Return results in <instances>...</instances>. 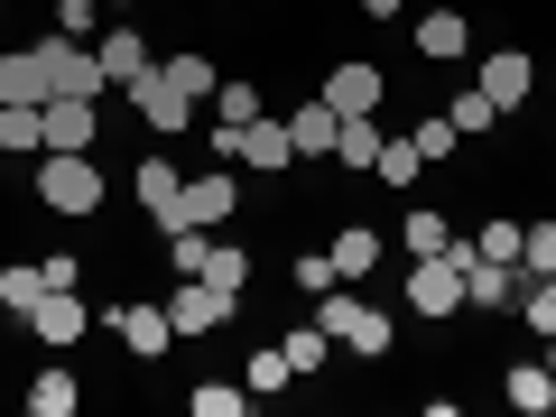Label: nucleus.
<instances>
[{"label": "nucleus", "mask_w": 556, "mask_h": 417, "mask_svg": "<svg viewBox=\"0 0 556 417\" xmlns=\"http://www.w3.org/2000/svg\"><path fill=\"white\" fill-rule=\"evenodd\" d=\"M38 204L84 223V214H102V204H112V177H102L84 149H38Z\"/></svg>", "instance_id": "obj_1"}, {"label": "nucleus", "mask_w": 556, "mask_h": 417, "mask_svg": "<svg viewBox=\"0 0 556 417\" xmlns=\"http://www.w3.org/2000/svg\"><path fill=\"white\" fill-rule=\"evenodd\" d=\"M464 260H473V241H445V251L408 260V316H427V325L464 316Z\"/></svg>", "instance_id": "obj_2"}, {"label": "nucleus", "mask_w": 556, "mask_h": 417, "mask_svg": "<svg viewBox=\"0 0 556 417\" xmlns=\"http://www.w3.org/2000/svg\"><path fill=\"white\" fill-rule=\"evenodd\" d=\"M232 214H241V177H232V159H223V167H204V177L177 186V214H167V232H223ZM167 232H159V241H167Z\"/></svg>", "instance_id": "obj_3"}, {"label": "nucleus", "mask_w": 556, "mask_h": 417, "mask_svg": "<svg viewBox=\"0 0 556 417\" xmlns=\"http://www.w3.org/2000/svg\"><path fill=\"white\" fill-rule=\"evenodd\" d=\"M204 149H214V159H232V167H260V177H288V167H298V139H288V121H278V112L241 121V130H214Z\"/></svg>", "instance_id": "obj_4"}, {"label": "nucleus", "mask_w": 556, "mask_h": 417, "mask_svg": "<svg viewBox=\"0 0 556 417\" xmlns=\"http://www.w3.org/2000/svg\"><path fill=\"white\" fill-rule=\"evenodd\" d=\"M38 56H47V102H102L112 93L93 38H38Z\"/></svg>", "instance_id": "obj_5"}, {"label": "nucleus", "mask_w": 556, "mask_h": 417, "mask_svg": "<svg viewBox=\"0 0 556 417\" xmlns=\"http://www.w3.org/2000/svg\"><path fill=\"white\" fill-rule=\"evenodd\" d=\"M316 325H325V334H334V343H353L362 362H390V353H399V325L380 316V306L343 298V288H334V298H316Z\"/></svg>", "instance_id": "obj_6"}, {"label": "nucleus", "mask_w": 556, "mask_h": 417, "mask_svg": "<svg viewBox=\"0 0 556 417\" xmlns=\"http://www.w3.org/2000/svg\"><path fill=\"white\" fill-rule=\"evenodd\" d=\"M93 325H112V334H121V353H130V362H167V343H177V325H167V306H149V298L93 306Z\"/></svg>", "instance_id": "obj_7"}, {"label": "nucleus", "mask_w": 556, "mask_h": 417, "mask_svg": "<svg viewBox=\"0 0 556 417\" xmlns=\"http://www.w3.org/2000/svg\"><path fill=\"white\" fill-rule=\"evenodd\" d=\"M232 316H241V298H232V288H214V278H177V298H167L177 343H186V334H223Z\"/></svg>", "instance_id": "obj_8"}, {"label": "nucleus", "mask_w": 556, "mask_h": 417, "mask_svg": "<svg viewBox=\"0 0 556 417\" xmlns=\"http://www.w3.org/2000/svg\"><path fill=\"white\" fill-rule=\"evenodd\" d=\"M130 112L149 121V130H159V139H177V130H195V112H204V102H195V93H177V84H167L159 65H149V75L130 84Z\"/></svg>", "instance_id": "obj_9"}, {"label": "nucleus", "mask_w": 556, "mask_h": 417, "mask_svg": "<svg viewBox=\"0 0 556 417\" xmlns=\"http://www.w3.org/2000/svg\"><path fill=\"white\" fill-rule=\"evenodd\" d=\"M28 334H38V343H47V353H75V343H84V334H93V306H84V298H75V288H47V298H38V306H28Z\"/></svg>", "instance_id": "obj_10"}, {"label": "nucleus", "mask_w": 556, "mask_h": 417, "mask_svg": "<svg viewBox=\"0 0 556 417\" xmlns=\"http://www.w3.org/2000/svg\"><path fill=\"white\" fill-rule=\"evenodd\" d=\"M93 56H102V75H112V93H130V84L159 65V56H149V38H139V20H102Z\"/></svg>", "instance_id": "obj_11"}, {"label": "nucleus", "mask_w": 556, "mask_h": 417, "mask_svg": "<svg viewBox=\"0 0 556 417\" xmlns=\"http://www.w3.org/2000/svg\"><path fill=\"white\" fill-rule=\"evenodd\" d=\"M510 306H519V269H510V260H464V316H510Z\"/></svg>", "instance_id": "obj_12"}, {"label": "nucleus", "mask_w": 556, "mask_h": 417, "mask_svg": "<svg viewBox=\"0 0 556 417\" xmlns=\"http://www.w3.org/2000/svg\"><path fill=\"white\" fill-rule=\"evenodd\" d=\"M482 93H492L501 102V121H510L519 112V102H529V84H538V56H529V47H492V56H482Z\"/></svg>", "instance_id": "obj_13"}, {"label": "nucleus", "mask_w": 556, "mask_h": 417, "mask_svg": "<svg viewBox=\"0 0 556 417\" xmlns=\"http://www.w3.org/2000/svg\"><path fill=\"white\" fill-rule=\"evenodd\" d=\"M316 93H325V102H334V112H380V93H390V75H380V65H371V56H343V65H334V75H325V84H316Z\"/></svg>", "instance_id": "obj_14"}, {"label": "nucleus", "mask_w": 556, "mask_h": 417, "mask_svg": "<svg viewBox=\"0 0 556 417\" xmlns=\"http://www.w3.org/2000/svg\"><path fill=\"white\" fill-rule=\"evenodd\" d=\"M177 186H186V167L167 159V149H149V159L130 167V195L149 204V223H159V232H167V214H177Z\"/></svg>", "instance_id": "obj_15"}, {"label": "nucleus", "mask_w": 556, "mask_h": 417, "mask_svg": "<svg viewBox=\"0 0 556 417\" xmlns=\"http://www.w3.org/2000/svg\"><path fill=\"white\" fill-rule=\"evenodd\" d=\"M417 56L427 65H464L473 56V20H464V10H427V20H417Z\"/></svg>", "instance_id": "obj_16"}, {"label": "nucleus", "mask_w": 556, "mask_h": 417, "mask_svg": "<svg viewBox=\"0 0 556 417\" xmlns=\"http://www.w3.org/2000/svg\"><path fill=\"white\" fill-rule=\"evenodd\" d=\"M334 130H343V112L325 93H306L298 112H288V139H298V159H334Z\"/></svg>", "instance_id": "obj_17"}, {"label": "nucleus", "mask_w": 556, "mask_h": 417, "mask_svg": "<svg viewBox=\"0 0 556 417\" xmlns=\"http://www.w3.org/2000/svg\"><path fill=\"white\" fill-rule=\"evenodd\" d=\"M102 139V102H47V149H84L93 159Z\"/></svg>", "instance_id": "obj_18"}, {"label": "nucleus", "mask_w": 556, "mask_h": 417, "mask_svg": "<svg viewBox=\"0 0 556 417\" xmlns=\"http://www.w3.org/2000/svg\"><path fill=\"white\" fill-rule=\"evenodd\" d=\"M501 399H510L519 417H547L556 408V371L547 362H510V371H501Z\"/></svg>", "instance_id": "obj_19"}, {"label": "nucleus", "mask_w": 556, "mask_h": 417, "mask_svg": "<svg viewBox=\"0 0 556 417\" xmlns=\"http://www.w3.org/2000/svg\"><path fill=\"white\" fill-rule=\"evenodd\" d=\"M0 102H47V56L38 47H0Z\"/></svg>", "instance_id": "obj_20"}, {"label": "nucleus", "mask_w": 556, "mask_h": 417, "mask_svg": "<svg viewBox=\"0 0 556 417\" xmlns=\"http://www.w3.org/2000/svg\"><path fill=\"white\" fill-rule=\"evenodd\" d=\"M371 159H380V112H343V130H334V167L371 177Z\"/></svg>", "instance_id": "obj_21"}, {"label": "nucleus", "mask_w": 556, "mask_h": 417, "mask_svg": "<svg viewBox=\"0 0 556 417\" xmlns=\"http://www.w3.org/2000/svg\"><path fill=\"white\" fill-rule=\"evenodd\" d=\"M84 408V380L65 371V362H47L38 380H28V417H75Z\"/></svg>", "instance_id": "obj_22"}, {"label": "nucleus", "mask_w": 556, "mask_h": 417, "mask_svg": "<svg viewBox=\"0 0 556 417\" xmlns=\"http://www.w3.org/2000/svg\"><path fill=\"white\" fill-rule=\"evenodd\" d=\"M0 149L10 159H38L47 149V102H0Z\"/></svg>", "instance_id": "obj_23"}, {"label": "nucleus", "mask_w": 556, "mask_h": 417, "mask_svg": "<svg viewBox=\"0 0 556 417\" xmlns=\"http://www.w3.org/2000/svg\"><path fill=\"white\" fill-rule=\"evenodd\" d=\"M325 251H334V278H371L380 269V232H371V223H343Z\"/></svg>", "instance_id": "obj_24"}, {"label": "nucleus", "mask_w": 556, "mask_h": 417, "mask_svg": "<svg viewBox=\"0 0 556 417\" xmlns=\"http://www.w3.org/2000/svg\"><path fill=\"white\" fill-rule=\"evenodd\" d=\"M260 112H269V93H260L251 75H223L214 84V130H241V121H260Z\"/></svg>", "instance_id": "obj_25"}, {"label": "nucleus", "mask_w": 556, "mask_h": 417, "mask_svg": "<svg viewBox=\"0 0 556 417\" xmlns=\"http://www.w3.org/2000/svg\"><path fill=\"white\" fill-rule=\"evenodd\" d=\"M417 167H427V159H417V139H408V130H380V159H371V177L408 195V186H417Z\"/></svg>", "instance_id": "obj_26"}, {"label": "nucleus", "mask_w": 556, "mask_h": 417, "mask_svg": "<svg viewBox=\"0 0 556 417\" xmlns=\"http://www.w3.org/2000/svg\"><path fill=\"white\" fill-rule=\"evenodd\" d=\"M186 408H195V417H251L260 399H251V380H195V390H186Z\"/></svg>", "instance_id": "obj_27"}, {"label": "nucleus", "mask_w": 556, "mask_h": 417, "mask_svg": "<svg viewBox=\"0 0 556 417\" xmlns=\"http://www.w3.org/2000/svg\"><path fill=\"white\" fill-rule=\"evenodd\" d=\"M47 298V260H20V269H0V316H20L28 325V306Z\"/></svg>", "instance_id": "obj_28"}, {"label": "nucleus", "mask_w": 556, "mask_h": 417, "mask_svg": "<svg viewBox=\"0 0 556 417\" xmlns=\"http://www.w3.org/2000/svg\"><path fill=\"white\" fill-rule=\"evenodd\" d=\"M241 380H251V399H278L288 380H298V362H288V343H260V353L241 362Z\"/></svg>", "instance_id": "obj_29"}, {"label": "nucleus", "mask_w": 556, "mask_h": 417, "mask_svg": "<svg viewBox=\"0 0 556 417\" xmlns=\"http://www.w3.org/2000/svg\"><path fill=\"white\" fill-rule=\"evenodd\" d=\"M399 241H408V260H427V251H445V241H455V223H445L437 204H408V223H399Z\"/></svg>", "instance_id": "obj_30"}, {"label": "nucleus", "mask_w": 556, "mask_h": 417, "mask_svg": "<svg viewBox=\"0 0 556 417\" xmlns=\"http://www.w3.org/2000/svg\"><path fill=\"white\" fill-rule=\"evenodd\" d=\"M510 316L547 343V334H556V278H519V306H510Z\"/></svg>", "instance_id": "obj_31"}, {"label": "nucleus", "mask_w": 556, "mask_h": 417, "mask_svg": "<svg viewBox=\"0 0 556 417\" xmlns=\"http://www.w3.org/2000/svg\"><path fill=\"white\" fill-rule=\"evenodd\" d=\"M195 278H214V288L241 298V288H251V251H241V241H204V269Z\"/></svg>", "instance_id": "obj_32"}, {"label": "nucleus", "mask_w": 556, "mask_h": 417, "mask_svg": "<svg viewBox=\"0 0 556 417\" xmlns=\"http://www.w3.org/2000/svg\"><path fill=\"white\" fill-rule=\"evenodd\" d=\"M278 343H288V362H298V380H316L325 362H334V334H325V325H288Z\"/></svg>", "instance_id": "obj_33"}, {"label": "nucleus", "mask_w": 556, "mask_h": 417, "mask_svg": "<svg viewBox=\"0 0 556 417\" xmlns=\"http://www.w3.org/2000/svg\"><path fill=\"white\" fill-rule=\"evenodd\" d=\"M519 278H556V223H519Z\"/></svg>", "instance_id": "obj_34"}, {"label": "nucleus", "mask_w": 556, "mask_h": 417, "mask_svg": "<svg viewBox=\"0 0 556 417\" xmlns=\"http://www.w3.org/2000/svg\"><path fill=\"white\" fill-rule=\"evenodd\" d=\"M445 121H455L464 139H492V130H501V102L473 84V93H455V102H445Z\"/></svg>", "instance_id": "obj_35"}, {"label": "nucleus", "mask_w": 556, "mask_h": 417, "mask_svg": "<svg viewBox=\"0 0 556 417\" xmlns=\"http://www.w3.org/2000/svg\"><path fill=\"white\" fill-rule=\"evenodd\" d=\"M288 278H298V298H306V306L343 288V278H334V251H298V260H288Z\"/></svg>", "instance_id": "obj_36"}, {"label": "nucleus", "mask_w": 556, "mask_h": 417, "mask_svg": "<svg viewBox=\"0 0 556 417\" xmlns=\"http://www.w3.org/2000/svg\"><path fill=\"white\" fill-rule=\"evenodd\" d=\"M159 75H167V84H177V93H195V102H214V84H223V75H214V65H204V56H195V47H186V56H159Z\"/></svg>", "instance_id": "obj_37"}, {"label": "nucleus", "mask_w": 556, "mask_h": 417, "mask_svg": "<svg viewBox=\"0 0 556 417\" xmlns=\"http://www.w3.org/2000/svg\"><path fill=\"white\" fill-rule=\"evenodd\" d=\"M417 159H427V167H437V159H455V149H464V130H455V121H445V112H427V121H417Z\"/></svg>", "instance_id": "obj_38"}, {"label": "nucleus", "mask_w": 556, "mask_h": 417, "mask_svg": "<svg viewBox=\"0 0 556 417\" xmlns=\"http://www.w3.org/2000/svg\"><path fill=\"white\" fill-rule=\"evenodd\" d=\"M56 38H102V0H56Z\"/></svg>", "instance_id": "obj_39"}, {"label": "nucleus", "mask_w": 556, "mask_h": 417, "mask_svg": "<svg viewBox=\"0 0 556 417\" xmlns=\"http://www.w3.org/2000/svg\"><path fill=\"white\" fill-rule=\"evenodd\" d=\"M473 251H482V260H519V223H510V214H492V223L473 232Z\"/></svg>", "instance_id": "obj_40"}, {"label": "nucleus", "mask_w": 556, "mask_h": 417, "mask_svg": "<svg viewBox=\"0 0 556 417\" xmlns=\"http://www.w3.org/2000/svg\"><path fill=\"white\" fill-rule=\"evenodd\" d=\"M399 10H408V0H362V20H399Z\"/></svg>", "instance_id": "obj_41"}, {"label": "nucleus", "mask_w": 556, "mask_h": 417, "mask_svg": "<svg viewBox=\"0 0 556 417\" xmlns=\"http://www.w3.org/2000/svg\"><path fill=\"white\" fill-rule=\"evenodd\" d=\"M102 10H121V20H130V10H139V0H102Z\"/></svg>", "instance_id": "obj_42"}, {"label": "nucleus", "mask_w": 556, "mask_h": 417, "mask_svg": "<svg viewBox=\"0 0 556 417\" xmlns=\"http://www.w3.org/2000/svg\"><path fill=\"white\" fill-rule=\"evenodd\" d=\"M547 371H556V334H547Z\"/></svg>", "instance_id": "obj_43"}, {"label": "nucleus", "mask_w": 556, "mask_h": 417, "mask_svg": "<svg viewBox=\"0 0 556 417\" xmlns=\"http://www.w3.org/2000/svg\"><path fill=\"white\" fill-rule=\"evenodd\" d=\"M214 10H232V0H214Z\"/></svg>", "instance_id": "obj_44"}]
</instances>
